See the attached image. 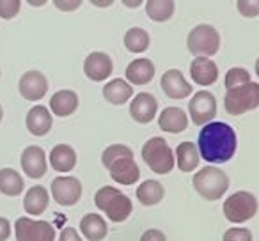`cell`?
<instances>
[{
	"instance_id": "1",
	"label": "cell",
	"mask_w": 259,
	"mask_h": 241,
	"mask_svg": "<svg viewBox=\"0 0 259 241\" xmlns=\"http://www.w3.org/2000/svg\"><path fill=\"white\" fill-rule=\"evenodd\" d=\"M238 148L236 131L227 123H209L199 131L197 149L201 158L209 163H226L234 156Z\"/></svg>"
},
{
	"instance_id": "2",
	"label": "cell",
	"mask_w": 259,
	"mask_h": 241,
	"mask_svg": "<svg viewBox=\"0 0 259 241\" xmlns=\"http://www.w3.org/2000/svg\"><path fill=\"white\" fill-rule=\"evenodd\" d=\"M101 163L105 169H108L112 179L119 184L130 186L141 179V169L134 158V151L124 144L108 146L101 155Z\"/></svg>"
},
{
	"instance_id": "3",
	"label": "cell",
	"mask_w": 259,
	"mask_h": 241,
	"mask_svg": "<svg viewBox=\"0 0 259 241\" xmlns=\"http://www.w3.org/2000/svg\"><path fill=\"white\" fill-rule=\"evenodd\" d=\"M94 204L108 216V220H112L115 223L124 222L134 211V204L128 199V195L119 191L114 186L100 188L96 191V195H94Z\"/></svg>"
},
{
	"instance_id": "4",
	"label": "cell",
	"mask_w": 259,
	"mask_h": 241,
	"mask_svg": "<svg viewBox=\"0 0 259 241\" xmlns=\"http://www.w3.org/2000/svg\"><path fill=\"white\" fill-rule=\"evenodd\" d=\"M142 160L155 174L165 176L176 165V156L165 138L151 137L142 146Z\"/></svg>"
},
{
	"instance_id": "5",
	"label": "cell",
	"mask_w": 259,
	"mask_h": 241,
	"mask_svg": "<svg viewBox=\"0 0 259 241\" xmlns=\"http://www.w3.org/2000/svg\"><path fill=\"white\" fill-rule=\"evenodd\" d=\"M192 184L204 201H219L229 188V177L219 167L209 165L195 174Z\"/></svg>"
},
{
	"instance_id": "6",
	"label": "cell",
	"mask_w": 259,
	"mask_h": 241,
	"mask_svg": "<svg viewBox=\"0 0 259 241\" xmlns=\"http://www.w3.org/2000/svg\"><path fill=\"white\" fill-rule=\"evenodd\" d=\"M187 48L195 57H213L220 50V34L213 25H195L187 36Z\"/></svg>"
},
{
	"instance_id": "7",
	"label": "cell",
	"mask_w": 259,
	"mask_h": 241,
	"mask_svg": "<svg viewBox=\"0 0 259 241\" xmlns=\"http://www.w3.org/2000/svg\"><path fill=\"white\" fill-rule=\"evenodd\" d=\"M259 107V83L248 82L231 89L224 96V108L229 115H241Z\"/></svg>"
},
{
	"instance_id": "8",
	"label": "cell",
	"mask_w": 259,
	"mask_h": 241,
	"mask_svg": "<svg viewBox=\"0 0 259 241\" xmlns=\"http://www.w3.org/2000/svg\"><path fill=\"white\" fill-rule=\"evenodd\" d=\"M257 199L250 191H234L233 195H229V199H226L224 202V215L231 223H243L247 220L254 218L257 213Z\"/></svg>"
},
{
	"instance_id": "9",
	"label": "cell",
	"mask_w": 259,
	"mask_h": 241,
	"mask_svg": "<svg viewBox=\"0 0 259 241\" xmlns=\"http://www.w3.org/2000/svg\"><path fill=\"white\" fill-rule=\"evenodd\" d=\"M16 241H55V229L45 220L20 216L15 223Z\"/></svg>"
},
{
	"instance_id": "10",
	"label": "cell",
	"mask_w": 259,
	"mask_h": 241,
	"mask_svg": "<svg viewBox=\"0 0 259 241\" xmlns=\"http://www.w3.org/2000/svg\"><path fill=\"white\" fill-rule=\"evenodd\" d=\"M192 123L197 126H206L215 119L217 115V100L209 90H199L192 96L188 103Z\"/></svg>"
},
{
	"instance_id": "11",
	"label": "cell",
	"mask_w": 259,
	"mask_h": 241,
	"mask_svg": "<svg viewBox=\"0 0 259 241\" xmlns=\"http://www.w3.org/2000/svg\"><path fill=\"white\" fill-rule=\"evenodd\" d=\"M52 197L59 206H75L82 197V183L73 176H59L52 181Z\"/></svg>"
},
{
	"instance_id": "12",
	"label": "cell",
	"mask_w": 259,
	"mask_h": 241,
	"mask_svg": "<svg viewBox=\"0 0 259 241\" xmlns=\"http://www.w3.org/2000/svg\"><path fill=\"white\" fill-rule=\"evenodd\" d=\"M18 89L20 94L27 101H39L48 92V80L41 71L30 69V71L22 75V78L18 82Z\"/></svg>"
},
{
	"instance_id": "13",
	"label": "cell",
	"mask_w": 259,
	"mask_h": 241,
	"mask_svg": "<svg viewBox=\"0 0 259 241\" xmlns=\"http://www.w3.org/2000/svg\"><path fill=\"white\" fill-rule=\"evenodd\" d=\"M158 114V101L153 94L139 92L130 103V115L139 124H149Z\"/></svg>"
},
{
	"instance_id": "14",
	"label": "cell",
	"mask_w": 259,
	"mask_h": 241,
	"mask_svg": "<svg viewBox=\"0 0 259 241\" xmlns=\"http://www.w3.org/2000/svg\"><path fill=\"white\" fill-rule=\"evenodd\" d=\"M114 71V62L103 52H91L83 61V73L93 82H103Z\"/></svg>"
},
{
	"instance_id": "15",
	"label": "cell",
	"mask_w": 259,
	"mask_h": 241,
	"mask_svg": "<svg viewBox=\"0 0 259 241\" xmlns=\"http://www.w3.org/2000/svg\"><path fill=\"white\" fill-rule=\"evenodd\" d=\"M22 169L32 179H39L47 174L48 169V162H47V155H45L43 148L39 146H29V148L23 149L22 153Z\"/></svg>"
},
{
	"instance_id": "16",
	"label": "cell",
	"mask_w": 259,
	"mask_h": 241,
	"mask_svg": "<svg viewBox=\"0 0 259 241\" xmlns=\"http://www.w3.org/2000/svg\"><path fill=\"white\" fill-rule=\"evenodd\" d=\"M160 85H162L165 96L170 98V100H183V98H188L192 94V85L187 82V78L180 69H169V71L163 73Z\"/></svg>"
},
{
	"instance_id": "17",
	"label": "cell",
	"mask_w": 259,
	"mask_h": 241,
	"mask_svg": "<svg viewBox=\"0 0 259 241\" xmlns=\"http://www.w3.org/2000/svg\"><path fill=\"white\" fill-rule=\"evenodd\" d=\"M27 130L34 135V137H45L48 131L52 130V124H54V117H52L50 110L43 105H36L27 112L25 117Z\"/></svg>"
},
{
	"instance_id": "18",
	"label": "cell",
	"mask_w": 259,
	"mask_h": 241,
	"mask_svg": "<svg viewBox=\"0 0 259 241\" xmlns=\"http://www.w3.org/2000/svg\"><path fill=\"white\" fill-rule=\"evenodd\" d=\"M190 76L197 85H213L219 80V66L208 57H194L190 64Z\"/></svg>"
},
{
	"instance_id": "19",
	"label": "cell",
	"mask_w": 259,
	"mask_h": 241,
	"mask_svg": "<svg viewBox=\"0 0 259 241\" xmlns=\"http://www.w3.org/2000/svg\"><path fill=\"white\" fill-rule=\"evenodd\" d=\"M124 75L130 85H146L155 78V64L146 57L135 59L128 64Z\"/></svg>"
},
{
	"instance_id": "20",
	"label": "cell",
	"mask_w": 259,
	"mask_h": 241,
	"mask_svg": "<svg viewBox=\"0 0 259 241\" xmlns=\"http://www.w3.org/2000/svg\"><path fill=\"white\" fill-rule=\"evenodd\" d=\"M158 126L162 128V131H167V133H183L188 126V115L185 114L183 108L167 107L158 115Z\"/></svg>"
},
{
	"instance_id": "21",
	"label": "cell",
	"mask_w": 259,
	"mask_h": 241,
	"mask_svg": "<svg viewBox=\"0 0 259 241\" xmlns=\"http://www.w3.org/2000/svg\"><path fill=\"white\" fill-rule=\"evenodd\" d=\"M76 108H78V94L71 89L57 90L50 100V110L57 117H68L75 114Z\"/></svg>"
},
{
	"instance_id": "22",
	"label": "cell",
	"mask_w": 259,
	"mask_h": 241,
	"mask_svg": "<svg viewBox=\"0 0 259 241\" xmlns=\"http://www.w3.org/2000/svg\"><path fill=\"white\" fill-rule=\"evenodd\" d=\"M50 165L57 172H69L76 167V153L71 146L57 144L50 151Z\"/></svg>"
},
{
	"instance_id": "23",
	"label": "cell",
	"mask_w": 259,
	"mask_h": 241,
	"mask_svg": "<svg viewBox=\"0 0 259 241\" xmlns=\"http://www.w3.org/2000/svg\"><path fill=\"white\" fill-rule=\"evenodd\" d=\"M48 202H50V195H48L47 188L41 184H34L32 188L27 190L25 199H23V208L29 215L37 216L47 211Z\"/></svg>"
},
{
	"instance_id": "24",
	"label": "cell",
	"mask_w": 259,
	"mask_h": 241,
	"mask_svg": "<svg viewBox=\"0 0 259 241\" xmlns=\"http://www.w3.org/2000/svg\"><path fill=\"white\" fill-rule=\"evenodd\" d=\"M134 96V87L130 85L126 80L114 78L103 85V98L112 105H124Z\"/></svg>"
},
{
	"instance_id": "25",
	"label": "cell",
	"mask_w": 259,
	"mask_h": 241,
	"mask_svg": "<svg viewBox=\"0 0 259 241\" xmlns=\"http://www.w3.org/2000/svg\"><path fill=\"white\" fill-rule=\"evenodd\" d=\"M80 232L89 241H101L108 232V225L100 215L89 213L80 220Z\"/></svg>"
},
{
	"instance_id": "26",
	"label": "cell",
	"mask_w": 259,
	"mask_h": 241,
	"mask_svg": "<svg viewBox=\"0 0 259 241\" xmlns=\"http://www.w3.org/2000/svg\"><path fill=\"white\" fill-rule=\"evenodd\" d=\"M176 162L181 172H192L199 167L201 155L194 142H181L176 148Z\"/></svg>"
},
{
	"instance_id": "27",
	"label": "cell",
	"mask_w": 259,
	"mask_h": 241,
	"mask_svg": "<svg viewBox=\"0 0 259 241\" xmlns=\"http://www.w3.org/2000/svg\"><path fill=\"white\" fill-rule=\"evenodd\" d=\"M165 188L156 179H146L141 186L137 188V199L142 206H156L163 201Z\"/></svg>"
},
{
	"instance_id": "28",
	"label": "cell",
	"mask_w": 259,
	"mask_h": 241,
	"mask_svg": "<svg viewBox=\"0 0 259 241\" xmlns=\"http://www.w3.org/2000/svg\"><path fill=\"white\" fill-rule=\"evenodd\" d=\"M25 188L23 177L15 169H2L0 170V194L8 197H18Z\"/></svg>"
},
{
	"instance_id": "29",
	"label": "cell",
	"mask_w": 259,
	"mask_h": 241,
	"mask_svg": "<svg viewBox=\"0 0 259 241\" xmlns=\"http://www.w3.org/2000/svg\"><path fill=\"white\" fill-rule=\"evenodd\" d=\"M151 44V37H149L148 30L141 29V27H132L126 30L124 34V46L132 54H142L146 52Z\"/></svg>"
},
{
	"instance_id": "30",
	"label": "cell",
	"mask_w": 259,
	"mask_h": 241,
	"mask_svg": "<svg viewBox=\"0 0 259 241\" xmlns=\"http://www.w3.org/2000/svg\"><path fill=\"white\" fill-rule=\"evenodd\" d=\"M176 4L174 0H148L146 2V15L153 20V22H169L174 15Z\"/></svg>"
},
{
	"instance_id": "31",
	"label": "cell",
	"mask_w": 259,
	"mask_h": 241,
	"mask_svg": "<svg viewBox=\"0 0 259 241\" xmlns=\"http://www.w3.org/2000/svg\"><path fill=\"white\" fill-rule=\"evenodd\" d=\"M248 82H252L250 73H248L245 68H231L229 71L226 73V89L227 90L241 87Z\"/></svg>"
},
{
	"instance_id": "32",
	"label": "cell",
	"mask_w": 259,
	"mask_h": 241,
	"mask_svg": "<svg viewBox=\"0 0 259 241\" xmlns=\"http://www.w3.org/2000/svg\"><path fill=\"white\" fill-rule=\"evenodd\" d=\"M22 2L20 0H0V18L13 20L20 13Z\"/></svg>"
},
{
	"instance_id": "33",
	"label": "cell",
	"mask_w": 259,
	"mask_h": 241,
	"mask_svg": "<svg viewBox=\"0 0 259 241\" xmlns=\"http://www.w3.org/2000/svg\"><path fill=\"white\" fill-rule=\"evenodd\" d=\"M236 8L240 11V15L245 16V18H255V16H259L257 0H238Z\"/></svg>"
},
{
	"instance_id": "34",
	"label": "cell",
	"mask_w": 259,
	"mask_h": 241,
	"mask_svg": "<svg viewBox=\"0 0 259 241\" xmlns=\"http://www.w3.org/2000/svg\"><path fill=\"white\" fill-rule=\"evenodd\" d=\"M222 241H252V232L245 227H233L224 232Z\"/></svg>"
},
{
	"instance_id": "35",
	"label": "cell",
	"mask_w": 259,
	"mask_h": 241,
	"mask_svg": "<svg viewBox=\"0 0 259 241\" xmlns=\"http://www.w3.org/2000/svg\"><path fill=\"white\" fill-rule=\"evenodd\" d=\"M54 6L59 11L71 13V11H76V9L82 6V0H54Z\"/></svg>"
},
{
	"instance_id": "36",
	"label": "cell",
	"mask_w": 259,
	"mask_h": 241,
	"mask_svg": "<svg viewBox=\"0 0 259 241\" xmlns=\"http://www.w3.org/2000/svg\"><path fill=\"white\" fill-rule=\"evenodd\" d=\"M141 241H167V237L160 229H148L141 236Z\"/></svg>"
},
{
	"instance_id": "37",
	"label": "cell",
	"mask_w": 259,
	"mask_h": 241,
	"mask_svg": "<svg viewBox=\"0 0 259 241\" xmlns=\"http://www.w3.org/2000/svg\"><path fill=\"white\" fill-rule=\"evenodd\" d=\"M59 241H83V239H82V236L76 232L75 227H66V229H62L61 236H59Z\"/></svg>"
},
{
	"instance_id": "38",
	"label": "cell",
	"mask_w": 259,
	"mask_h": 241,
	"mask_svg": "<svg viewBox=\"0 0 259 241\" xmlns=\"http://www.w3.org/2000/svg\"><path fill=\"white\" fill-rule=\"evenodd\" d=\"M9 236H11V223L8 218L0 216V241H6Z\"/></svg>"
},
{
	"instance_id": "39",
	"label": "cell",
	"mask_w": 259,
	"mask_h": 241,
	"mask_svg": "<svg viewBox=\"0 0 259 241\" xmlns=\"http://www.w3.org/2000/svg\"><path fill=\"white\" fill-rule=\"evenodd\" d=\"M122 4H124L126 8H139V6H142V0H134V2H130V0H122Z\"/></svg>"
},
{
	"instance_id": "40",
	"label": "cell",
	"mask_w": 259,
	"mask_h": 241,
	"mask_svg": "<svg viewBox=\"0 0 259 241\" xmlns=\"http://www.w3.org/2000/svg\"><path fill=\"white\" fill-rule=\"evenodd\" d=\"M93 4L98 6V8H110L114 2H112V0H107V2H96V0H93Z\"/></svg>"
},
{
	"instance_id": "41",
	"label": "cell",
	"mask_w": 259,
	"mask_h": 241,
	"mask_svg": "<svg viewBox=\"0 0 259 241\" xmlns=\"http://www.w3.org/2000/svg\"><path fill=\"white\" fill-rule=\"evenodd\" d=\"M29 4L34 6V8H39V6H45L47 4V0H29Z\"/></svg>"
},
{
	"instance_id": "42",
	"label": "cell",
	"mask_w": 259,
	"mask_h": 241,
	"mask_svg": "<svg viewBox=\"0 0 259 241\" xmlns=\"http://www.w3.org/2000/svg\"><path fill=\"white\" fill-rule=\"evenodd\" d=\"M255 75L259 76V57H257V61H255Z\"/></svg>"
},
{
	"instance_id": "43",
	"label": "cell",
	"mask_w": 259,
	"mask_h": 241,
	"mask_svg": "<svg viewBox=\"0 0 259 241\" xmlns=\"http://www.w3.org/2000/svg\"><path fill=\"white\" fill-rule=\"evenodd\" d=\"M2 117H4V110H2V107H0V123H2Z\"/></svg>"
},
{
	"instance_id": "44",
	"label": "cell",
	"mask_w": 259,
	"mask_h": 241,
	"mask_svg": "<svg viewBox=\"0 0 259 241\" xmlns=\"http://www.w3.org/2000/svg\"><path fill=\"white\" fill-rule=\"evenodd\" d=\"M257 4H259V0H257Z\"/></svg>"
}]
</instances>
